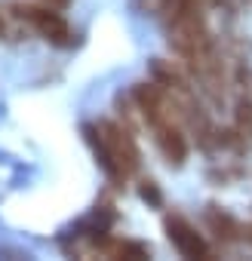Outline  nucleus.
Instances as JSON below:
<instances>
[{"instance_id": "nucleus-3", "label": "nucleus", "mask_w": 252, "mask_h": 261, "mask_svg": "<svg viewBox=\"0 0 252 261\" xmlns=\"http://www.w3.org/2000/svg\"><path fill=\"white\" fill-rule=\"evenodd\" d=\"M169 43L175 46V53L182 56H197V49L206 43V31H203V22L197 19V13H182L175 22H172V31H169Z\"/></svg>"}, {"instance_id": "nucleus-9", "label": "nucleus", "mask_w": 252, "mask_h": 261, "mask_svg": "<svg viewBox=\"0 0 252 261\" xmlns=\"http://www.w3.org/2000/svg\"><path fill=\"white\" fill-rule=\"evenodd\" d=\"M56 4H65V0H56Z\"/></svg>"}, {"instance_id": "nucleus-5", "label": "nucleus", "mask_w": 252, "mask_h": 261, "mask_svg": "<svg viewBox=\"0 0 252 261\" xmlns=\"http://www.w3.org/2000/svg\"><path fill=\"white\" fill-rule=\"evenodd\" d=\"M151 129H154L157 151L166 157V163L182 166V163H185V157H188V142H185V136H182V129H179V126H172L169 120H160V123H157V126H151Z\"/></svg>"}, {"instance_id": "nucleus-4", "label": "nucleus", "mask_w": 252, "mask_h": 261, "mask_svg": "<svg viewBox=\"0 0 252 261\" xmlns=\"http://www.w3.org/2000/svg\"><path fill=\"white\" fill-rule=\"evenodd\" d=\"M163 224H166V233H169L172 246L179 249V255H185V258H206V255H209L203 237H200L182 215H166Z\"/></svg>"}, {"instance_id": "nucleus-1", "label": "nucleus", "mask_w": 252, "mask_h": 261, "mask_svg": "<svg viewBox=\"0 0 252 261\" xmlns=\"http://www.w3.org/2000/svg\"><path fill=\"white\" fill-rule=\"evenodd\" d=\"M83 139L92 148L95 160L102 163V169L108 172L111 181H126V175L139 166V151H136L133 136L126 133V129H120L117 123H108V120L98 123V126L86 123Z\"/></svg>"}, {"instance_id": "nucleus-6", "label": "nucleus", "mask_w": 252, "mask_h": 261, "mask_svg": "<svg viewBox=\"0 0 252 261\" xmlns=\"http://www.w3.org/2000/svg\"><path fill=\"white\" fill-rule=\"evenodd\" d=\"M133 95H136V101H139L148 126H157L160 120H166V114H163V95H160V89L154 83H136Z\"/></svg>"}, {"instance_id": "nucleus-7", "label": "nucleus", "mask_w": 252, "mask_h": 261, "mask_svg": "<svg viewBox=\"0 0 252 261\" xmlns=\"http://www.w3.org/2000/svg\"><path fill=\"white\" fill-rule=\"evenodd\" d=\"M206 221H209V227L215 230L218 240H237V233H240L237 221H234L228 212H221L218 206H209V209H206Z\"/></svg>"}, {"instance_id": "nucleus-8", "label": "nucleus", "mask_w": 252, "mask_h": 261, "mask_svg": "<svg viewBox=\"0 0 252 261\" xmlns=\"http://www.w3.org/2000/svg\"><path fill=\"white\" fill-rule=\"evenodd\" d=\"M142 200H148V203L160 206V191L154 188V181H145V185H142Z\"/></svg>"}, {"instance_id": "nucleus-2", "label": "nucleus", "mask_w": 252, "mask_h": 261, "mask_svg": "<svg viewBox=\"0 0 252 261\" xmlns=\"http://www.w3.org/2000/svg\"><path fill=\"white\" fill-rule=\"evenodd\" d=\"M16 16H19V19H25L31 28H37V31H40V37H43V40H49V43H53V46H59V49H68V46H74V43H77V37H74L71 25H68L59 13H53V10H40V7H16Z\"/></svg>"}]
</instances>
